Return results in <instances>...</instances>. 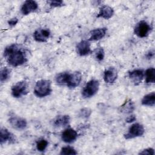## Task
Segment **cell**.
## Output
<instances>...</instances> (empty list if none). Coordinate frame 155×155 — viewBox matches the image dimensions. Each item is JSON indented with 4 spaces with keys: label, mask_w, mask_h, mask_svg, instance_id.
Listing matches in <instances>:
<instances>
[{
    "label": "cell",
    "mask_w": 155,
    "mask_h": 155,
    "mask_svg": "<svg viewBox=\"0 0 155 155\" xmlns=\"http://www.w3.org/2000/svg\"><path fill=\"white\" fill-rule=\"evenodd\" d=\"M4 56L6 58L8 64L13 67L21 65L27 61L25 53L15 44L5 48Z\"/></svg>",
    "instance_id": "1"
},
{
    "label": "cell",
    "mask_w": 155,
    "mask_h": 155,
    "mask_svg": "<svg viewBox=\"0 0 155 155\" xmlns=\"http://www.w3.org/2000/svg\"><path fill=\"white\" fill-rule=\"evenodd\" d=\"M51 91V82L46 79L38 81L34 88V93L38 97H44L48 96Z\"/></svg>",
    "instance_id": "2"
},
{
    "label": "cell",
    "mask_w": 155,
    "mask_h": 155,
    "mask_svg": "<svg viewBox=\"0 0 155 155\" xmlns=\"http://www.w3.org/2000/svg\"><path fill=\"white\" fill-rule=\"evenodd\" d=\"M99 83L97 80L91 79L85 85L82 91V95L85 98H90L96 94L99 90Z\"/></svg>",
    "instance_id": "3"
},
{
    "label": "cell",
    "mask_w": 155,
    "mask_h": 155,
    "mask_svg": "<svg viewBox=\"0 0 155 155\" xmlns=\"http://www.w3.org/2000/svg\"><path fill=\"white\" fill-rule=\"evenodd\" d=\"M28 91V84L25 81H19L12 87V94L16 98L27 94Z\"/></svg>",
    "instance_id": "4"
},
{
    "label": "cell",
    "mask_w": 155,
    "mask_h": 155,
    "mask_svg": "<svg viewBox=\"0 0 155 155\" xmlns=\"http://www.w3.org/2000/svg\"><path fill=\"white\" fill-rule=\"evenodd\" d=\"M144 131L145 129L142 125L139 123H135L129 128L128 132L124 134V137L126 139H130L139 137L143 134Z\"/></svg>",
    "instance_id": "5"
},
{
    "label": "cell",
    "mask_w": 155,
    "mask_h": 155,
    "mask_svg": "<svg viewBox=\"0 0 155 155\" xmlns=\"http://www.w3.org/2000/svg\"><path fill=\"white\" fill-rule=\"evenodd\" d=\"M151 28L150 25L145 21L139 22L134 28V33L139 38H145L147 36L150 32Z\"/></svg>",
    "instance_id": "6"
},
{
    "label": "cell",
    "mask_w": 155,
    "mask_h": 155,
    "mask_svg": "<svg viewBox=\"0 0 155 155\" xmlns=\"http://www.w3.org/2000/svg\"><path fill=\"white\" fill-rule=\"evenodd\" d=\"M10 125L18 130H22L27 127V121L25 119L18 116H12L8 119Z\"/></svg>",
    "instance_id": "7"
},
{
    "label": "cell",
    "mask_w": 155,
    "mask_h": 155,
    "mask_svg": "<svg viewBox=\"0 0 155 155\" xmlns=\"http://www.w3.org/2000/svg\"><path fill=\"white\" fill-rule=\"evenodd\" d=\"M82 80V74L79 71L69 73L67 85L69 88H75L78 86Z\"/></svg>",
    "instance_id": "8"
},
{
    "label": "cell",
    "mask_w": 155,
    "mask_h": 155,
    "mask_svg": "<svg viewBox=\"0 0 155 155\" xmlns=\"http://www.w3.org/2000/svg\"><path fill=\"white\" fill-rule=\"evenodd\" d=\"M50 36V31L48 29L40 28L35 31L33 37L35 41L39 42H46Z\"/></svg>",
    "instance_id": "9"
},
{
    "label": "cell",
    "mask_w": 155,
    "mask_h": 155,
    "mask_svg": "<svg viewBox=\"0 0 155 155\" xmlns=\"http://www.w3.org/2000/svg\"><path fill=\"white\" fill-rule=\"evenodd\" d=\"M78 137V133L76 131L72 128H67L65 130L62 134V140L66 143H71L74 142Z\"/></svg>",
    "instance_id": "10"
},
{
    "label": "cell",
    "mask_w": 155,
    "mask_h": 155,
    "mask_svg": "<svg viewBox=\"0 0 155 155\" xmlns=\"http://www.w3.org/2000/svg\"><path fill=\"white\" fill-rule=\"evenodd\" d=\"M38 8V5L35 1H26L21 7V11L24 15H27L29 13L35 12Z\"/></svg>",
    "instance_id": "11"
},
{
    "label": "cell",
    "mask_w": 155,
    "mask_h": 155,
    "mask_svg": "<svg viewBox=\"0 0 155 155\" xmlns=\"http://www.w3.org/2000/svg\"><path fill=\"white\" fill-rule=\"evenodd\" d=\"M76 50L80 56H86L90 54L91 52L90 42L86 40L81 41L77 44Z\"/></svg>",
    "instance_id": "12"
},
{
    "label": "cell",
    "mask_w": 155,
    "mask_h": 155,
    "mask_svg": "<svg viewBox=\"0 0 155 155\" xmlns=\"http://www.w3.org/2000/svg\"><path fill=\"white\" fill-rule=\"evenodd\" d=\"M144 76V72L142 70L136 69L128 73V77L134 85L139 84Z\"/></svg>",
    "instance_id": "13"
},
{
    "label": "cell",
    "mask_w": 155,
    "mask_h": 155,
    "mask_svg": "<svg viewBox=\"0 0 155 155\" xmlns=\"http://www.w3.org/2000/svg\"><path fill=\"white\" fill-rule=\"evenodd\" d=\"M117 73L114 68H109L105 70L104 73V80L107 84H113L116 80Z\"/></svg>",
    "instance_id": "14"
},
{
    "label": "cell",
    "mask_w": 155,
    "mask_h": 155,
    "mask_svg": "<svg viewBox=\"0 0 155 155\" xmlns=\"http://www.w3.org/2000/svg\"><path fill=\"white\" fill-rule=\"evenodd\" d=\"M107 31V28H96L91 30L90 33V36L89 38V41H98L103 38Z\"/></svg>",
    "instance_id": "15"
},
{
    "label": "cell",
    "mask_w": 155,
    "mask_h": 155,
    "mask_svg": "<svg viewBox=\"0 0 155 155\" xmlns=\"http://www.w3.org/2000/svg\"><path fill=\"white\" fill-rule=\"evenodd\" d=\"M114 14V10L111 7L105 5H102L97 15V18H102L105 19L111 18Z\"/></svg>",
    "instance_id": "16"
},
{
    "label": "cell",
    "mask_w": 155,
    "mask_h": 155,
    "mask_svg": "<svg viewBox=\"0 0 155 155\" xmlns=\"http://www.w3.org/2000/svg\"><path fill=\"white\" fill-rule=\"evenodd\" d=\"M70 118L68 115H60L53 120V125L57 127H66L70 123Z\"/></svg>",
    "instance_id": "17"
},
{
    "label": "cell",
    "mask_w": 155,
    "mask_h": 155,
    "mask_svg": "<svg viewBox=\"0 0 155 155\" xmlns=\"http://www.w3.org/2000/svg\"><path fill=\"white\" fill-rule=\"evenodd\" d=\"M15 139L13 135L8 131V130L5 128H1L0 133V142L1 144L5 143L7 142H14Z\"/></svg>",
    "instance_id": "18"
},
{
    "label": "cell",
    "mask_w": 155,
    "mask_h": 155,
    "mask_svg": "<svg viewBox=\"0 0 155 155\" xmlns=\"http://www.w3.org/2000/svg\"><path fill=\"white\" fill-rule=\"evenodd\" d=\"M135 105L134 102L130 99L125 101V102L120 106V111L124 113H131L134 110Z\"/></svg>",
    "instance_id": "19"
},
{
    "label": "cell",
    "mask_w": 155,
    "mask_h": 155,
    "mask_svg": "<svg viewBox=\"0 0 155 155\" xmlns=\"http://www.w3.org/2000/svg\"><path fill=\"white\" fill-rule=\"evenodd\" d=\"M141 103L143 105L153 107L155 104V93L151 92L144 96L142 99Z\"/></svg>",
    "instance_id": "20"
},
{
    "label": "cell",
    "mask_w": 155,
    "mask_h": 155,
    "mask_svg": "<svg viewBox=\"0 0 155 155\" xmlns=\"http://www.w3.org/2000/svg\"><path fill=\"white\" fill-rule=\"evenodd\" d=\"M145 82L147 84H154L155 79V69L153 67L148 68L145 73Z\"/></svg>",
    "instance_id": "21"
},
{
    "label": "cell",
    "mask_w": 155,
    "mask_h": 155,
    "mask_svg": "<svg viewBox=\"0 0 155 155\" xmlns=\"http://www.w3.org/2000/svg\"><path fill=\"white\" fill-rule=\"evenodd\" d=\"M68 76L69 73L67 72H63L58 74L55 78L56 83L60 85H67Z\"/></svg>",
    "instance_id": "22"
},
{
    "label": "cell",
    "mask_w": 155,
    "mask_h": 155,
    "mask_svg": "<svg viewBox=\"0 0 155 155\" xmlns=\"http://www.w3.org/2000/svg\"><path fill=\"white\" fill-rule=\"evenodd\" d=\"M10 76V70L7 68L4 67L1 70L0 73V81L2 83L7 81Z\"/></svg>",
    "instance_id": "23"
},
{
    "label": "cell",
    "mask_w": 155,
    "mask_h": 155,
    "mask_svg": "<svg viewBox=\"0 0 155 155\" xmlns=\"http://www.w3.org/2000/svg\"><path fill=\"white\" fill-rule=\"evenodd\" d=\"M78 152L74 148L71 147H64L61 148L60 154L62 155H75L77 154Z\"/></svg>",
    "instance_id": "24"
},
{
    "label": "cell",
    "mask_w": 155,
    "mask_h": 155,
    "mask_svg": "<svg viewBox=\"0 0 155 155\" xmlns=\"http://www.w3.org/2000/svg\"><path fill=\"white\" fill-rule=\"evenodd\" d=\"M48 141L45 139H41L36 142V148L39 151H44L48 146Z\"/></svg>",
    "instance_id": "25"
},
{
    "label": "cell",
    "mask_w": 155,
    "mask_h": 155,
    "mask_svg": "<svg viewBox=\"0 0 155 155\" xmlns=\"http://www.w3.org/2000/svg\"><path fill=\"white\" fill-rule=\"evenodd\" d=\"M91 114V110L89 108H83L79 113V116L82 118H87Z\"/></svg>",
    "instance_id": "26"
},
{
    "label": "cell",
    "mask_w": 155,
    "mask_h": 155,
    "mask_svg": "<svg viewBox=\"0 0 155 155\" xmlns=\"http://www.w3.org/2000/svg\"><path fill=\"white\" fill-rule=\"evenodd\" d=\"M104 56H105V54H104V51L103 48H98L95 52L96 59L99 61H102L104 58Z\"/></svg>",
    "instance_id": "27"
},
{
    "label": "cell",
    "mask_w": 155,
    "mask_h": 155,
    "mask_svg": "<svg viewBox=\"0 0 155 155\" xmlns=\"http://www.w3.org/2000/svg\"><path fill=\"white\" fill-rule=\"evenodd\" d=\"M47 2L51 7H59L64 5V2L62 1H49Z\"/></svg>",
    "instance_id": "28"
},
{
    "label": "cell",
    "mask_w": 155,
    "mask_h": 155,
    "mask_svg": "<svg viewBox=\"0 0 155 155\" xmlns=\"http://www.w3.org/2000/svg\"><path fill=\"white\" fill-rule=\"evenodd\" d=\"M139 154L143 155H154V150L151 148H148L142 150Z\"/></svg>",
    "instance_id": "29"
},
{
    "label": "cell",
    "mask_w": 155,
    "mask_h": 155,
    "mask_svg": "<svg viewBox=\"0 0 155 155\" xmlns=\"http://www.w3.org/2000/svg\"><path fill=\"white\" fill-rule=\"evenodd\" d=\"M18 22V19L16 18H13L11 19H10L8 21V24L10 26H15Z\"/></svg>",
    "instance_id": "30"
},
{
    "label": "cell",
    "mask_w": 155,
    "mask_h": 155,
    "mask_svg": "<svg viewBox=\"0 0 155 155\" xmlns=\"http://www.w3.org/2000/svg\"><path fill=\"white\" fill-rule=\"evenodd\" d=\"M136 117L135 115H131L127 118L126 122L127 123H131V122H133L134 120H136Z\"/></svg>",
    "instance_id": "31"
},
{
    "label": "cell",
    "mask_w": 155,
    "mask_h": 155,
    "mask_svg": "<svg viewBox=\"0 0 155 155\" xmlns=\"http://www.w3.org/2000/svg\"><path fill=\"white\" fill-rule=\"evenodd\" d=\"M154 50H152V51H150L149 52H148V53H147V58H148V59H151V58H152L153 56H154Z\"/></svg>",
    "instance_id": "32"
}]
</instances>
